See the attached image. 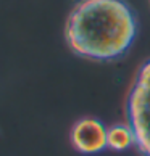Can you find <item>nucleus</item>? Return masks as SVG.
I'll return each mask as SVG.
<instances>
[{
    "label": "nucleus",
    "instance_id": "7ed1b4c3",
    "mask_svg": "<svg viewBox=\"0 0 150 156\" xmlns=\"http://www.w3.org/2000/svg\"><path fill=\"white\" fill-rule=\"evenodd\" d=\"M71 143L79 153H99L108 147V129L97 119H81L71 130Z\"/></svg>",
    "mask_w": 150,
    "mask_h": 156
},
{
    "label": "nucleus",
    "instance_id": "f03ea898",
    "mask_svg": "<svg viewBox=\"0 0 150 156\" xmlns=\"http://www.w3.org/2000/svg\"><path fill=\"white\" fill-rule=\"evenodd\" d=\"M128 121L134 132L136 147L150 156V60L139 69L128 97Z\"/></svg>",
    "mask_w": 150,
    "mask_h": 156
},
{
    "label": "nucleus",
    "instance_id": "20e7f679",
    "mask_svg": "<svg viewBox=\"0 0 150 156\" xmlns=\"http://www.w3.org/2000/svg\"><path fill=\"white\" fill-rule=\"evenodd\" d=\"M131 145H136V137L129 126H113L108 129V148L123 151Z\"/></svg>",
    "mask_w": 150,
    "mask_h": 156
},
{
    "label": "nucleus",
    "instance_id": "f257e3e1",
    "mask_svg": "<svg viewBox=\"0 0 150 156\" xmlns=\"http://www.w3.org/2000/svg\"><path fill=\"white\" fill-rule=\"evenodd\" d=\"M136 34L137 20L124 0H78L65 27L73 53L95 61L119 58L132 45Z\"/></svg>",
    "mask_w": 150,
    "mask_h": 156
}]
</instances>
